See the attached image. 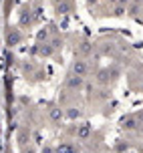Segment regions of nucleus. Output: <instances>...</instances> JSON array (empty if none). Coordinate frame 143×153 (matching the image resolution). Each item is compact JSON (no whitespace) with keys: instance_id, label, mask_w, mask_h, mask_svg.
<instances>
[{"instance_id":"1","label":"nucleus","mask_w":143,"mask_h":153,"mask_svg":"<svg viewBox=\"0 0 143 153\" xmlns=\"http://www.w3.org/2000/svg\"><path fill=\"white\" fill-rule=\"evenodd\" d=\"M36 22L34 18V12H32V6L26 4V6L20 8L18 12V28H32V24Z\"/></svg>"},{"instance_id":"2","label":"nucleus","mask_w":143,"mask_h":153,"mask_svg":"<svg viewBox=\"0 0 143 153\" xmlns=\"http://www.w3.org/2000/svg\"><path fill=\"white\" fill-rule=\"evenodd\" d=\"M22 30L18 28V26H8L6 32H4V42H6L8 48H14V46H18L20 42H22Z\"/></svg>"},{"instance_id":"3","label":"nucleus","mask_w":143,"mask_h":153,"mask_svg":"<svg viewBox=\"0 0 143 153\" xmlns=\"http://www.w3.org/2000/svg\"><path fill=\"white\" fill-rule=\"evenodd\" d=\"M73 133H75V141H87V139L93 137V123H89V121L77 123Z\"/></svg>"},{"instance_id":"4","label":"nucleus","mask_w":143,"mask_h":153,"mask_svg":"<svg viewBox=\"0 0 143 153\" xmlns=\"http://www.w3.org/2000/svg\"><path fill=\"white\" fill-rule=\"evenodd\" d=\"M139 127H141V125H139V121H137L135 113L123 115V117L119 119V129L125 131V133H133V131H137Z\"/></svg>"},{"instance_id":"5","label":"nucleus","mask_w":143,"mask_h":153,"mask_svg":"<svg viewBox=\"0 0 143 153\" xmlns=\"http://www.w3.org/2000/svg\"><path fill=\"white\" fill-rule=\"evenodd\" d=\"M89 62H87V59H83V56H75V61L71 62V73L77 76H87L89 75Z\"/></svg>"},{"instance_id":"6","label":"nucleus","mask_w":143,"mask_h":153,"mask_svg":"<svg viewBox=\"0 0 143 153\" xmlns=\"http://www.w3.org/2000/svg\"><path fill=\"white\" fill-rule=\"evenodd\" d=\"M85 87V76H77L73 73H69V76L65 79V89L71 93H79Z\"/></svg>"},{"instance_id":"7","label":"nucleus","mask_w":143,"mask_h":153,"mask_svg":"<svg viewBox=\"0 0 143 153\" xmlns=\"http://www.w3.org/2000/svg\"><path fill=\"white\" fill-rule=\"evenodd\" d=\"M54 153H83V151H81V143L65 139V141L54 145Z\"/></svg>"},{"instance_id":"8","label":"nucleus","mask_w":143,"mask_h":153,"mask_svg":"<svg viewBox=\"0 0 143 153\" xmlns=\"http://www.w3.org/2000/svg\"><path fill=\"white\" fill-rule=\"evenodd\" d=\"M46 115H48V119H51L54 125H60L63 121H67V117H65V107H60V105H48Z\"/></svg>"},{"instance_id":"9","label":"nucleus","mask_w":143,"mask_h":153,"mask_svg":"<svg viewBox=\"0 0 143 153\" xmlns=\"http://www.w3.org/2000/svg\"><path fill=\"white\" fill-rule=\"evenodd\" d=\"M53 6L57 16H69L73 12V2L71 0H53Z\"/></svg>"},{"instance_id":"10","label":"nucleus","mask_w":143,"mask_h":153,"mask_svg":"<svg viewBox=\"0 0 143 153\" xmlns=\"http://www.w3.org/2000/svg\"><path fill=\"white\" fill-rule=\"evenodd\" d=\"M65 117H67V121L77 123V121H83L85 113L79 105H69V107H65Z\"/></svg>"},{"instance_id":"11","label":"nucleus","mask_w":143,"mask_h":153,"mask_svg":"<svg viewBox=\"0 0 143 153\" xmlns=\"http://www.w3.org/2000/svg\"><path fill=\"white\" fill-rule=\"evenodd\" d=\"M54 51H57V48L51 45V40H46V42H36V54H38V56H42V59L53 56Z\"/></svg>"},{"instance_id":"12","label":"nucleus","mask_w":143,"mask_h":153,"mask_svg":"<svg viewBox=\"0 0 143 153\" xmlns=\"http://www.w3.org/2000/svg\"><path fill=\"white\" fill-rule=\"evenodd\" d=\"M93 51H95V46H93V42H91V40H87V38H83V40L77 45V53H79V56H83V59L91 56V54H93Z\"/></svg>"},{"instance_id":"13","label":"nucleus","mask_w":143,"mask_h":153,"mask_svg":"<svg viewBox=\"0 0 143 153\" xmlns=\"http://www.w3.org/2000/svg\"><path fill=\"white\" fill-rule=\"evenodd\" d=\"M16 141H18V145L20 147H26L30 141V129H26V127H22V129H18V133H16Z\"/></svg>"},{"instance_id":"14","label":"nucleus","mask_w":143,"mask_h":153,"mask_svg":"<svg viewBox=\"0 0 143 153\" xmlns=\"http://www.w3.org/2000/svg\"><path fill=\"white\" fill-rule=\"evenodd\" d=\"M127 151H131V143L123 141V139H117V143L113 147V153H127Z\"/></svg>"},{"instance_id":"15","label":"nucleus","mask_w":143,"mask_h":153,"mask_svg":"<svg viewBox=\"0 0 143 153\" xmlns=\"http://www.w3.org/2000/svg\"><path fill=\"white\" fill-rule=\"evenodd\" d=\"M111 79H113V75H111V69H103V71H99V73H97V81H99L101 85H107Z\"/></svg>"},{"instance_id":"16","label":"nucleus","mask_w":143,"mask_h":153,"mask_svg":"<svg viewBox=\"0 0 143 153\" xmlns=\"http://www.w3.org/2000/svg\"><path fill=\"white\" fill-rule=\"evenodd\" d=\"M125 14H127V6H121V4H113L111 12H109V16H113V18H121Z\"/></svg>"},{"instance_id":"17","label":"nucleus","mask_w":143,"mask_h":153,"mask_svg":"<svg viewBox=\"0 0 143 153\" xmlns=\"http://www.w3.org/2000/svg\"><path fill=\"white\" fill-rule=\"evenodd\" d=\"M139 10H141V4H139L137 0H133V2L127 6V14L129 16H137V14H139Z\"/></svg>"},{"instance_id":"18","label":"nucleus","mask_w":143,"mask_h":153,"mask_svg":"<svg viewBox=\"0 0 143 153\" xmlns=\"http://www.w3.org/2000/svg\"><path fill=\"white\" fill-rule=\"evenodd\" d=\"M51 45H53L54 48L59 51V48H63V38H59V36H53V38H51Z\"/></svg>"},{"instance_id":"19","label":"nucleus","mask_w":143,"mask_h":153,"mask_svg":"<svg viewBox=\"0 0 143 153\" xmlns=\"http://www.w3.org/2000/svg\"><path fill=\"white\" fill-rule=\"evenodd\" d=\"M40 153H54V147L53 145H45L42 149H40Z\"/></svg>"},{"instance_id":"20","label":"nucleus","mask_w":143,"mask_h":153,"mask_svg":"<svg viewBox=\"0 0 143 153\" xmlns=\"http://www.w3.org/2000/svg\"><path fill=\"white\" fill-rule=\"evenodd\" d=\"M133 0H117V4H121V6H129Z\"/></svg>"},{"instance_id":"21","label":"nucleus","mask_w":143,"mask_h":153,"mask_svg":"<svg viewBox=\"0 0 143 153\" xmlns=\"http://www.w3.org/2000/svg\"><path fill=\"white\" fill-rule=\"evenodd\" d=\"M137 121H139V125H143V111H139V113H135Z\"/></svg>"},{"instance_id":"22","label":"nucleus","mask_w":143,"mask_h":153,"mask_svg":"<svg viewBox=\"0 0 143 153\" xmlns=\"http://www.w3.org/2000/svg\"><path fill=\"white\" fill-rule=\"evenodd\" d=\"M99 0H87V6H97Z\"/></svg>"},{"instance_id":"23","label":"nucleus","mask_w":143,"mask_h":153,"mask_svg":"<svg viewBox=\"0 0 143 153\" xmlns=\"http://www.w3.org/2000/svg\"><path fill=\"white\" fill-rule=\"evenodd\" d=\"M139 91H141V93H143V83H141V85H139Z\"/></svg>"},{"instance_id":"24","label":"nucleus","mask_w":143,"mask_h":153,"mask_svg":"<svg viewBox=\"0 0 143 153\" xmlns=\"http://www.w3.org/2000/svg\"><path fill=\"white\" fill-rule=\"evenodd\" d=\"M28 153H34V151H32V149H28Z\"/></svg>"},{"instance_id":"25","label":"nucleus","mask_w":143,"mask_h":153,"mask_svg":"<svg viewBox=\"0 0 143 153\" xmlns=\"http://www.w3.org/2000/svg\"><path fill=\"white\" fill-rule=\"evenodd\" d=\"M127 153H135V151H133V149H131V151H127Z\"/></svg>"}]
</instances>
